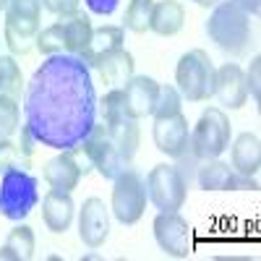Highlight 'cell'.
Returning <instances> with one entry per match:
<instances>
[{"label":"cell","mask_w":261,"mask_h":261,"mask_svg":"<svg viewBox=\"0 0 261 261\" xmlns=\"http://www.w3.org/2000/svg\"><path fill=\"white\" fill-rule=\"evenodd\" d=\"M196 183L204 191H258V180L235 172L220 160H206L196 170Z\"/></svg>","instance_id":"8fae6325"},{"label":"cell","mask_w":261,"mask_h":261,"mask_svg":"<svg viewBox=\"0 0 261 261\" xmlns=\"http://www.w3.org/2000/svg\"><path fill=\"white\" fill-rule=\"evenodd\" d=\"M0 94L18 99L24 94V76L13 55H0Z\"/></svg>","instance_id":"cb8c5ba5"},{"label":"cell","mask_w":261,"mask_h":261,"mask_svg":"<svg viewBox=\"0 0 261 261\" xmlns=\"http://www.w3.org/2000/svg\"><path fill=\"white\" fill-rule=\"evenodd\" d=\"M94 68L102 73V79L107 84H113L115 89H120V86L134 76V55H130L125 47H118L113 53H107Z\"/></svg>","instance_id":"7402d4cb"},{"label":"cell","mask_w":261,"mask_h":261,"mask_svg":"<svg viewBox=\"0 0 261 261\" xmlns=\"http://www.w3.org/2000/svg\"><path fill=\"white\" fill-rule=\"evenodd\" d=\"M196 3H199L201 8H209V6H217L220 0H196Z\"/></svg>","instance_id":"8d00e7d4"},{"label":"cell","mask_w":261,"mask_h":261,"mask_svg":"<svg viewBox=\"0 0 261 261\" xmlns=\"http://www.w3.org/2000/svg\"><path fill=\"white\" fill-rule=\"evenodd\" d=\"M123 97H125V113L134 120L154 115V105H157V97H160V84L151 76H130L123 84Z\"/></svg>","instance_id":"4fadbf2b"},{"label":"cell","mask_w":261,"mask_h":261,"mask_svg":"<svg viewBox=\"0 0 261 261\" xmlns=\"http://www.w3.org/2000/svg\"><path fill=\"white\" fill-rule=\"evenodd\" d=\"M154 238L160 248L172 258H186L193 253V230L178 212H160L154 217Z\"/></svg>","instance_id":"30bf717a"},{"label":"cell","mask_w":261,"mask_h":261,"mask_svg":"<svg viewBox=\"0 0 261 261\" xmlns=\"http://www.w3.org/2000/svg\"><path fill=\"white\" fill-rule=\"evenodd\" d=\"M183 24H186V11L178 0H160V3H154L149 32H154L160 37H175L183 29Z\"/></svg>","instance_id":"44dd1931"},{"label":"cell","mask_w":261,"mask_h":261,"mask_svg":"<svg viewBox=\"0 0 261 261\" xmlns=\"http://www.w3.org/2000/svg\"><path fill=\"white\" fill-rule=\"evenodd\" d=\"M42 18V0H8L6 8V45L11 55H27L32 50V42L39 34Z\"/></svg>","instance_id":"277c9868"},{"label":"cell","mask_w":261,"mask_h":261,"mask_svg":"<svg viewBox=\"0 0 261 261\" xmlns=\"http://www.w3.org/2000/svg\"><path fill=\"white\" fill-rule=\"evenodd\" d=\"M123 39H125V32L123 27H99L92 32V39H89V45H86V50L79 55L89 68H94V65L107 55V53H113L118 47H123Z\"/></svg>","instance_id":"ac0fdd59"},{"label":"cell","mask_w":261,"mask_h":261,"mask_svg":"<svg viewBox=\"0 0 261 261\" xmlns=\"http://www.w3.org/2000/svg\"><path fill=\"white\" fill-rule=\"evenodd\" d=\"M146 199L160 212H178L186 204L188 183L178 172L175 165H154L146 175Z\"/></svg>","instance_id":"52a82bcc"},{"label":"cell","mask_w":261,"mask_h":261,"mask_svg":"<svg viewBox=\"0 0 261 261\" xmlns=\"http://www.w3.org/2000/svg\"><path fill=\"white\" fill-rule=\"evenodd\" d=\"M214 76L217 68L204 50H188L175 68V89L188 102H206L214 97Z\"/></svg>","instance_id":"3957f363"},{"label":"cell","mask_w":261,"mask_h":261,"mask_svg":"<svg viewBox=\"0 0 261 261\" xmlns=\"http://www.w3.org/2000/svg\"><path fill=\"white\" fill-rule=\"evenodd\" d=\"M34 47L42 53V55H60L65 53V45H63V29H60V21H55L53 27L42 29L37 37H34Z\"/></svg>","instance_id":"83f0119b"},{"label":"cell","mask_w":261,"mask_h":261,"mask_svg":"<svg viewBox=\"0 0 261 261\" xmlns=\"http://www.w3.org/2000/svg\"><path fill=\"white\" fill-rule=\"evenodd\" d=\"M81 175H84V170H81V162H79L76 154H73V149L60 151V154L53 157V160L45 165V170H42V178H45V183H47L50 188H55V191H68V193L79 186Z\"/></svg>","instance_id":"2e32d148"},{"label":"cell","mask_w":261,"mask_h":261,"mask_svg":"<svg viewBox=\"0 0 261 261\" xmlns=\"http://www.w3.org/2000/svg\"><path fill=\"white\" fill-rule=\"evenodd\" d=\"M27 128L37 144L58 151L76 149L97 125L94 81L79 55H50L24 92Z\"/></svg>","instance_id":"6da1fadb"},{"label":"cell","mask_w":261,"mask_h":261,"mask_svg":"<svg viewBox=\"0 0 261 261\" xmlns=\"http://www.w3.org/2000/svg\"><path fill=\"white\" fill-rule=\"evenodd\" d=\"M105 136L115 144V149L130 162L139 149V141H141V130H139V123L134 118H123V120H115V123H99Z\"/></svg>","instance_id":"ffe728a7"},{"label":"cell","mask_w":261,"mask_h":261,"mask_svg":"<svg viewBox=\"0 0 261 261\" xmlns=\"http://www.w3.org/2000/svg\"><path fill=\"white\" fill-rule=\"evenodd\" d=\"M261 167V141L256 134H241L232 144V170L241 175L256 178Z\"/></svg>","instance_id":"d6986e66"},{"label":"cell","mask_w":261,"mask_h":261,"mask_svg":"<svg viewBox=\"0 0 261 261\" xmlns=\"http://www.w3.org/2000/svg\"><path fill=\"white\" fill-rule=\"evenodd\" d=\"M102 123H115V120H123V118H130L125 113V97H123V89H110L105 97H102Z\"/></svg>","instance_id":"f1b7e54d"},{"label":"cell","mask_w":261,"mask_h":261,"mask_svg":"<svg viewBox=\"0 0 261 261\" xmlns=\"http://www.w3.org/2000/svg\"><path fill=\"white\" fill-rule=\"evenodd\" d=\"M214 97L220 105L230 110H241L248 99V86H246V73L238 63H225L222 68H217L214 76Z\"/></svg>","instance_id":"5bb4252c"},{"label":"cell","mask_w":261,"mask_h":261,"mask_svg":"<svg viewBox=\"0 0 261 261\" xmlns=\"http://www.w3.org/2000/svg\"><path fill=\"white\" fill-rule=\"evenodd\" d=\"M246 86H248V92L251 97L258 102L261 99V58L256 55L248 65V73H246Z\"/></svg>","instance_id":"d6a6232c"},{"label":"cell","mask_w":261,"mask_h":261,"mask_svg":"<svg viewBox=\"0 0 261 261\" xmlns=\"http://www.w3.org/2000/svg\"><path fill=\"white\" fill-rule=\"evenodd\" d=\"M34 144H37L34 134H32V130H29V128L24 125V128H21V144H18V146H21V154H24L27 160H29V157L34 154Z\"/></svg>","instance_id":"e575fe53"},{"label":"cell","mask_w":261,"mask_h":261,"mask_svg":"<svg viewBox=\"0 0 261 261\" xmlns=\"http://www.w3.org/2000/svg\"><path fill=\"white\" fill-rule=\"evenodd\" d=\"M42 6H45L53 16L68 18V16H76V13H79L81 0H42Z\"/></svg>","instance_id":"1f68e13d"},{"label":"cell","mask_w":261,"mask_h":261,"mask_svg":"<svg viewBox=\"0 0 261 261\" xmlns=\"http://www.w3.org/2000/svg\"><path fill=\"white\" fill-rule=\"evenodd\" d=\"M206 34L222 53L243 55L251 45V16L232 0H220L209 13Z\"/></svg>","instance_id":"7a4b0ae2"},{"label":"cell","mask_w":261,"mask_h":261,"mask_svg":"<svg viewBox=\"0 0 261 261\" xmlns=\"http://www.w3.org/2000/svg\"><path fill=\"white\" fill-rule=\"evenodd\" d=\"M6 246L16 253L18 261H29V258H34V248H37L34 230H32L29 225H16V227L8 232Z\"/></svg>","instance_id":"d4e9b609"},{"label":"cell","mask_w":261,"mask_h":261,"mask_svg":"<svg viewBox=\"0 0 261 261\" xmlns=\"http://www.w3.org/2000/svg\"><path fill=\"white\" fill-rule=\"evenodd\" d=\"M230 134H232L230 118L220 107H206L199 123L193 125L188 144L193 149V154L201 162H206V160H217L230 146Z\"/></svg>","instance_id":"8992f818"},{"label":"cell","mask_w":261,"mask_h":261,"mask_svg":"<svg viewBox=\"0 0 261 261\" xmlns=\"http://www.w3.org/2000/svg\"><path fill=\"white\" fill-rule=\"evenodd\" d=\"M107 235H110V209L105 206L102 199L92 196L81 204V214H79V238L84 246L89 248H99L105 246Z\"/></svg>","instance_id":"7c38bea8"},{"label":"cell","mask_w":261,"mask_h":261,"mask_svg":"<svg viewBox=\"0 0 261 261\" xmlns=\"http://www.w3.org/2000/svg\"><path fill=\"white\" fill-rule=\"evenodd\" d=\"M180 92L170 84H160V97L154 105V118H167V115H178L180 113Z\"/></svg>","instance_id":"f546056e"},{"label":"cell","mask_w":261,"mask_h":261,"mask_svg":"<svg viewBox=\"0 0 261 261\" xmlns=\"http://www.w3.org/2000/svg\"><path fill=\"white\" fill-rule=\"evenodd\" d=\"M21 157H24V154H21L18 144H13L11 139H0V172H6L11 167H18V160Z\"/></svg>","instance_id":"4dcf8cb0"},{"label":"cell","mask_w":261,"mask_h":261,"mask_svg":"<svg viewBox=\"0 0 261 261\" xmlns=\"http://www.w3.org/2000/svg\"><path fill=\"white\" fill-rule=\"evenodd\" d=\"M110 209L115 214V220L123 225H136L144 209H146V186L141 180V175L136 170H123L115 178V188H113V199H110Z\"/></svg>","instance_id":"9c48e42d"},{"label":"cell","mask_w":261,"mask_h":261,"mask_svg":"<svg viewBox=\"0 0 261 261\" xmlns=\"http://www.w3.org/2000/svg\"><path fill=\"white\" fill-rule=\"evenodd\" d=\"M188 139H191V130H188V120L183 113L154 120V144L162 154H167L172 160L180 157L188 149Z\"/></svg>","instance_id":"9a60e30c"},{"label":"cell","mask_w":261,"mask_h":261,"mask_svg":"<svg viewBox=\"0 0 261 261\" xmlns=\"http://www.w3.org/2000/svg\"><path fill=\"white\" fill-rule=\"evenodd\" d=\"M76 151L84 154V162L89 165V170L94 167L99 175L107 178V180H115L123 170L130 167V162L115 149V144L105 136V130H102L99 123L92 128V134L76 146Z\"/></svg>","instance_id":"ba28073f"},{"label":"cell","mask_w":261,"mask_h":261,"mask_svg":"<svg viewBox=\"0 0 261 261\" xmlns=\"http://www.w3.org/2000/svg\"><path fill=\"white\" fill-rule=\"evenodd\" d=\"M73 199L68 191H55L50 188V193L45 196V201H42V220H45L47 230L53 232H65L73 222Z\"/></svg>","instance_id":"e0dca14e"},{"label":"cell","mask_w":261,"mask_h":261,"mask_svg":"<svg viewBox=\"0 0 261 261\" xmlns=\"http://www.w3.org/2000/svg\"><path fill=\"white\" fill-rule=\"evenodd\" d=\"M37 201H39V191L34 175H29L21 167H11L3 172V180H0V214L6 220L21 222L24 217L32 214Z\"/></svg>","instance_id":"5b68a950"},{"label":"cell","mask_w":261,"mask_h":261,"mask_svg":"<svg viewBox=\"0 0 261 261\" xmlns=\"http://www.w3.org/2000/svg\"><path fill=\"white\" fill-rule=\"evenodd\" d=\"M84 3L89 6V11L97 13V16H110L118 8V0H84Z\"/></svg>","instance_id":"836d02e7"},{"label":"cell","mask_w":261,"mask_h":261,"mask_svg":"<svg viewBox=\"0 0 261 261\" xmlns=\"http://www.w3.org/2000/svg\"><path fill=\"white\" fill-rule=\"evenodd\" d=\"M21 110H18V99L0 94V139H11L18 130Z\"/></svg>","instance_id":"4316f807"},{"label":"cell","mask_w":261,"mask_h":261,"mask_svg":"<svg viewBox=\"0 0 261 261\" xmlns=\"http://www.w3.org/2000/svg\"><path fill=\"white\" fill-rule=\"evenodd\" d=\"M60 29H63V45H65V53L68 55H81L86 50L92 39V21L89 16H68V18H60Z\"/></svg>","instance_id":"603a6c76"},{"label":"cell","mask_w":261,"mask_h":261,"mask_svg":"<svg viewBox=\"0 0 261 261\" xmlns=\"http://www.w3.org/2000/svg\"><path fill=\"white\" fill-rule=\"evenodd\" d=\"M8 8V0H0V11H6Z\"/></svg>","instance_id":"74e56055"},{"label":"cell","mask_w":261,"mask_h":261,"mask_svg":"<svg viewBox=\"0 0 261 261\" xmlns=\"http://www.w3.org/2000/svg\"><path fill=\"white\" fill-rule=\"evenodd\" d=\"M151 11H154V0H130V6L125 11V29L136 32V34L149 32Z\"/></svg>","instance_id":"484cf974"},{"label":"cell","mask_w":261,"mask_h":261,"mask_svg":"<svg viewBox=\"0 0 261 261\" xmlns=\"http://www.w3.org/2000/svg\"><path fill=\"white\" fill-rule=\"evenodd\" d=\"M232 3L238 8H243L248 16H258V11H261V0H232Z\"/></svg>","instance_id":"d590c367"}]
</instances>
